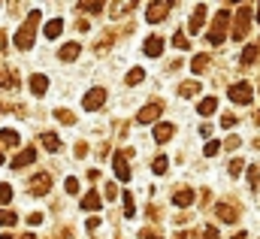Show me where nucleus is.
Returning <instances> with one entry per match:
<instances>
[{
    "mask_svg": "<svg viewBox=\"0 0 260 239\" xmlns=\"http://www.w3.org/2000/svg\"><path fill=\"white\" fill-rule=\"evenodd\" d=\"M142 236H145V239H157V236H151V233H148V230H142Z\"/></svg>",
    "mask_w": 260,
    "mask_h": 239,
    "instance_id": "nucleus-46",
    "label": "nucleus"
},
{
    "mask_svg": "<svg viewBox=\"0 0 260 239\" xmlns=\"http://www.w3.org/2000/svg\"><path fill=\"white\" fill-rule=\"evenodd\" d=\"M46 88H49V79H46L43 73H37V76H30V91H34L37 97H43V94H46Z\"/></svg>",
    "mask_w": 260,
    "mask_h": 239,
    "instance_id": "nucleus-15",
    "label": "nucleus"
},
{
    "mask_svg": "<svg viewBox=\"0 0 260 239\" xmlns=\"http://www.w3.org/2000/svg\"><path fill=\"white\" fill-rule=\"evenodd\" d=\"M167 167H170V164H167V158H164V155H157V158L151 161V170H154V176H164V173H167Z\"/></svg>",
    "mask_w": 260,
    "mask_h": 239,
    "instance_id": "nucleus-28",
    "label": "nucleus"
},
{
    "mask_svg": "<svg viewBox=\"0 0 260 239\" xmlns=\"http://www.w3.org/2000/svg\"><path fill=\"white\" fill-rule=\"evenodd\" d=\"M176 239H188V236H185V233H179V236H176Z\"/></svg>",
    "mask_w": 260,
    "mask_h": 239,
    "instance_id": "nucleus-50",
    "label": "nucleus"
},
{
    "mask_svg": "<svg viewBox=\"0 0 260 239\" xmlns=\"http://www.w3.org/2000/svg\"><path fill=\"white\" fill-rule=\"evenodd\" d=\"M200 239H221V236H218V230H215V227H203Z\"/></svg>",
    "mask_w": 260,
    "mask_h": 239,
    "instance_id": "nucleus-38",
    "label": "nucleus"
},
{
    "mask_svg": "<svg viewBox=\"0 0 260 239\" xmlns=\"http://www.w3.org/2000/svg\"><path fill=\"white\" fill-rule=\"evenodd\" d=\"M170 9H173V0H160V3H151L145 18H148L151 24H154V21H164V18L170 15Z\"/></svg>",
    "mask_w": 260,
    "mask_h": 239,
    "instance_id": "nucleus-8",
    "label": "nucleus"
},
{
    "mask_svg": "<svg viewBox=\"0 0 260 239\" xmlns=\"http://www.w3.org/2000/svg\"><path fill=\"white\" fill-rule=\"evenodd\" d=\"M61 31H64V21H61V18H52V21L46 24V37H49V40L61 37Z\"/></svg>",
    "mask_w": 260,
    "mask_h": 239,
    "instance_id": "nucleus-21",
    "label": "nucleus"
},
{
    "mask_svg": "<svg viewBox=\"0 0 260 239\" xmlns=\"http://www.w3.org/2000/svg\"><path fill=\"white\" fill-rule=\"evenodd\" d=\"M254 121H257V124H260V112H257V115H254Z\"/></svg>",
    "mask_w": 260,
    "mask_h": 239,
    "instance_id": "nucleus-51",
    "label": "nucleus"
},
{
    "mask_svg": "<svg viewBox=\"0 0 260 239\" xmlns=\"http://www.w3.org/2000/svg\"><path fill=\"white\" fill-rule=\"evenodd\" d=\"M21 239H37V236H34V233H24V236H21Z\"/></svg>",
    "mask_w": 260,
    "mask_h": 239,
    "instance_id": "nucleus-48",
    "label": "nucleus"
},
{
    "mask_svg": "<svg viewBox=\"0 0 260 239\" xmlns=\"http://www.w3.org/2000/svg\"><path fill=\"white\" fill-rule=\"evenodd\" d=\"M37 27H40V9H34L27 18H24V24L15 31V49H21V52H27L30 46H34V37H37Z\"/></svg>",
    "mask_w": 260,
    "mask_h": 239,
    "instance_id": "nucleus-1",
    "label": "nucleus"
},
{
    "mask_svg": "<svg viewBox=\"0 0 260 239\" xmlns=\"http://www.w3.org/2000/svg\"><path fill=\"white\" fill-rule=\"evenodd\" d=\"M233 239H248V236H245V233H236V236H233Z\"/></svg>",
    "mask_w": 260,
    "mask_h": 239,
    "instance_id": "nucleus-47",
    "label": "nucleus"
},
{
    "mask_svg": "<svg viewBox=\"0 0 260 239\" xmlns=\"http://www.w3.org/2000/svg\"><path fill=\"white\" fill-rule=\"evenodd\" d=\"M227 24H230V9L224 6V9L215 15V21H212V27H209V34H206V40H209L212 46H221V43L227 40Z\"/></svg>",
    "mask_w": 260,
    "mask_h": 239,
    "instance_id": "nucleus-2",
    "label": "nucleus"
},
{
    "mask_svg": "<svg viewBox=\"0 0 260 239\" xmlns=\"http://www.w3.org/2000/svg\"><path fill=\"white\" fill-rule=\"evenodd\" d=\"M197 91H200L197 82H182V85H179V94H182V97H194Z\"/></svg>",
    "mask_w": 260,
    "mask_h": 239,
    "instance_id": "nucleus-29",
    "label": "nucleus"
},
{
    "mask_svg": "<svg viewBox=\"0 0 260 239\" xmlns=\"http://www.w3.org/2000/svg\"><path fill=\"white\" fill-rule=\"evenodd\" d=\"M79 52H82V46H79V43H67L64 49L58 52V58L64 61V64H70V61H76V58H79Z\"/></svg>",
    "mask_w": 260,
    "mask_h": 239,
    "instance_id": "nucleus-13",
    "label": "nucleus"
},
{
    "mask_svg": "<svg viewBox=\"0 0 260 239\" xmlns=\"http://www.w3.org/2000/svg\"><path fill=\"white\" fill-rule=\"evenodd\" d=\"M85 155H88V145H85V142H79V145H76V158H85Z\"/></svg>",
    "mask_w": 260,
    "mask_h": 239,
    "instance_id": "nucleus-44",
    "label": "nucleus"
},
{
    "mask_svg": "<svg viewBox=\"0 0 260 239\" xmlns=\"http://www.w3.org/2000/svg\"><path fill=\"white\" fill-rule=\"evenodd\" d=\"M30 161H37V148H34V145L21 148V152H18V155L12 158V167H15V170H21V167H27Z\"/></svg>",
    "mask_w": 260,
    "mask_h": 239,
    "instance_id": "nucleus-11",
    "label": "nucleus"
},
{
    "mask_svg": "<svg viewBox=\"0 0 260 239\" xmlns=\"http://www.w3.org/2000/svg\"><path fill=\"white\" fill-rule=\"evenodd\" d=\"M82 209H100V194L97 191H88L85 200H82Z\"/></svg>",
    "mask_w": 260,
    "mask_h": 239,
    "instance_id": "nucleus-25",
    "label": "nucleus"
},
{
    "mask_svg": "<svg viewBox=\"0 0 260 239\" xmlns=\"http://www.w3.org/2000/svg\"><path fill=\"white\" fill-rule=\"evenodd\" d=\"M173 136V124H154V139L157 142H167Z\"/></svg>",
    "mask_w": 260,
    "mask_h": 239,
    "instance_id": "nucleus-22",
    "label": "nucleus"
},
{
    "mask_svg": "<svg viewBox=\"0 0 260 239\" xmlns=\"http://www.w3.org/2000/svg\"><path fill=\"white\" fill-rule=\"evenodd\" d=\"M49 188H52V176H49V173H37L34 179L27 182V191H30L34 197H46Z\"/></svg>",
    "mask_w": 260,
    "mask_h": 239,
    "instance_id": "nucleus-5",
    "label": "nucleus"
},
{
    "mask_svg": "<svg viewBox=\"0 0 260 239\" xmlns=\"http://www.w3.org/2000/svg\"><path fill=\"white\" fill-rule=\"evenodd\" d=\"M173 203H176V206H182V209H185V206H191V203H194V191H191V188L176 191V194H173Z\"/></svg>",
    "mask_w": 260,
    "mask_h": 239,
    "instance_id": "nucleus-17",
    "label": "nucleus"
},
{
    "mask_svg": "<svg viewBox=\"0 0 260 239\" xmlns=\"http://www.w3.org/2000/svg\"><path fill=\"white\" fill-rule=\"evenodd\" d=\"M85 227H88V230H97V227H100V218H97V215H91V218L85 221Z\"/></svg>",
    "mask_w": 260,
    "mask_h": 239,
    "instance_id": "nucleus-41",
    "label": "nucleus"
},
{
    "mask_svg": "<svg viewBox=\"0 0 260 239\" xmlns=\"http://www.w3.org/2000/svg\"><path fill=\"white\" fill-rule=\"evenodd\" d=\"M12 200V188L9 185H0V203H9Z\"/></svg>",
    "mask_w": 260,
    "mask_h": 239,
    "instance_id": "nucleus-36",
    "label": "nucleus"
},
{
    "mask_svg": "<svg viewBox=\"0 0 260 239\" xmlns=\"http://www.w3.org/2000/svg\"><path fill=\"white\" fill-rule=\"evenodd\" d=\"M18 142H21V139H18V133H15V130H9V127H3V130H0V145L15 148Z\"/></svg>",
    "mask_w": 260,
    "mask_h": 239,
    "instance_id": "nucleus-19",
    "label": "nucleus"
},
{
    "mask_svg": "<svg viewBox=\"0 0 260 239\" xmlns=\"http://www.w3.org/2000/svg\"><path fill=\"white\" fill-rule=\"evenodd\" d=\"M227 97H230L233 103L245 106V103H251V97H254V88H251L248 82H236L233 88H227Z\"/></svg>",
    "mask_w": 260,
    "mask_h": 239,
    "instance_id": "nucleus-4",
    "label": "nucleus"
},
{
    "mask_svg": "<svg viewBox=\"0 0 260 239\" xmlns=\"http://www.w3.org/2000/svg\"><path fill=\"white\" fill-rule=\"evenodd\" d=\"M215 215H218L221 221H227V224H233V221L239 218V212H236L233 203H218V206H215Z\"/></svg>",
    "mask_w": 260,
    "mask_h": 239,
    "instance_id": "nucleus-12",
    "label": "nucleus"
},
{
    "mask_svg": "<svg viewBox=\"0 0 260 239\" xmlns=\"http://www.w3.org/2000/svg\"><path fill=\"white\" fill-rule=\"evenodd\" d=\"M257 58H260V46H257V43H251V46H245V49H242V67H251Z\"/></svg>",
    "mask_w": 260,
    "mask_h": 239,
    "instance_id": "nucleus-18",
    "label": "nucleus"
},
{
    "mask_svg": "<svg viewBox=\"0 0 260 239\" xmlns=\"http://www.w3.org/2000/svg\"><path fill=\"white\" fill-rule=\"evenodd\" d=\"M206 15H209V6H206V3H200V6L194 9V15H191V24H188V27H191V34H200V31H203Z\"/></svg>",
    "mask_w": 260,
    "mask_h": 239,
    "instance_id": "nucleus-10",
    "label": "nucleus"
},
{
    "mask_svg": "<svg viewBox=\"0 0 260 239\" xmlns=\"http://www.w3.org/2000/svg\"><path fill=\"white\" fill-rule=\"evenodd\" d=\"M191 70H194L197 76H200V73H206V70H209V55H194V61H191Z\"/></svg>",
    "mask_w": 260,
    "mask_h": 239,
    "instance_id": "nucleus-24",
    "label": "nucleus"
},
{
    "mask_svg": "<svg viewBox=\"0 0 260 239\" xmlns=\"http://www.w3.org/2000/svg\"><path fill=\"white\" fill-rule=\"evenodd\" d=\"M0 164H3V155H0Z\"/></svg>",
    "mask_w": 260,
    "mask_h": 239,
    "instance_id": "nucleus-53",
    "label": "nucleus"
},
{
    "mask_svg": "<svg viewBox=\"0 0 260 239\" xmlns=\"http://www.w3.org/2000/svg\"><path fill=\"white\" fill-rule=\"evenodd\" d=\"M64 188H67V194H79V179H73V176H70V179L64 182Z\"/></svg>",
    "mask_w": 260,
    "mask_h": 239,
    "instance_id": "nucleus-35",
    "label": "nucleus"
},
{
    "mask_svg": "<svg viewBox=\"0 0 260 239\" xmlns=\"http://www.w3.org/2000/svg\"><path fill=\"white\" fill-rule=\"evenodd\" d=\"M103 9H106V6L97 3V0H94V3H79V12H91V15H94V12H103Z\"/></svg>",
    "mask_w": 260,
    "mask_h": 239,
    "instance_id": "nucleus-30",
    "label": "nucleus"
},
{
    "mask_svg": "<svg viewBox=\"0 0 260 239\" xmlns=\"http://www.w3.org/2000/svg\"><path fill=\"white\" fill-rule=\"evenodd\" d=\"M27 224H30V227L43 224V215H40V212H30V215H27Z\"/></svg>",
    "mask_w": 260,
    "mask_h": 239,
    "instance_id": "nucleus-39",
    "label": "nucleus"
},
{
    "mask_svg": "<svg viewBox=\"0 0 260 239\" xmlns=\"http://www.w3.org/2000/svg\"><path fill=\"white\" fill-rule=\"evenodd\" d=\"M173 46H176V49H182V52H185V49H191V40H188V37H185V34H182V31H176V34H173Z\"/></svg>",
    "mask_w": 260,
    "mask_h": 239,
    "instance_id": "nucleus-27",
    "label": "nucleus"
},
{
    "mask_svg": "<svg viewBox=\"0 0 260 239\" xmlns=\"http://www.w3.org/2000/svg\"><path fill=\"white\" fill-rule=\"evenodd\" d=\"M124 215H127V218H133V215H136V203H133L130 191H124Z\"/></svg>",
    "mask_w": 260,
    "mask_h": 239,
    "instance_id": "nucleus-31",
    "label": "nucleus"
},
{
    "mask_svg": "<svg viewBox=\"0 0 260 239\" xmlns=\"http://www.w3.org/2000/svg\"><path fill=\"white\" fill-rule=\"evenodd\" d=\"M215 109H218V100H215V97H206V100H200V106H197V112H200L203 118H209Z\"/></svg>",
    "mask_w": 260,
    "mask_h": 239,
    "instance_id": "nucleus-20",
    "label": "nucleus"
},
{
    "mask_svg": "<svg viewBox=\"0 0 260 239\" xmlns=\"http://www.w3.org/2000/svg\"><path fill=\"white\" fill-rule=\"evenodd\" d=\"M0 224L3 227H12V224H18V215L12 209H0Z\"/></svg>",
    "mask_w": 260,
    "mask_h": 239,
    "instance_id": "nucleus-26",
    "label": "nucleus"
},
{
    "mask_svg": "<svg viewBox=\"0 0 260 239\" xmlns=\"http://www.w3.org/2000/svg\"><path fill=\"white\" fill-rule=\"evenodd\" d=\"M242 173V161H230V176H239Z\"/></svg>",
    "mask_w": 260,
    "mask_h": 239,
    "instance_id": "nucleus-40",
    "label": "nucleus"
},
{
    "mask_svg": "<svg viewBox=\"0 0 260 239\" xmlns=\"http://www.w3.org/2000/svg\"><path fill=\"white\" fill-rule=\"evenodd\" d=\"M106 103V88H91L88 94H85V100H82V106L88 109V112H94V109H100Z\"/></svg>",
    "mask_w": 260,
    "mask_h": 239,
    "instance_id": "nucleus-7",
    "label": "nucleus"
},
{
    "mask_svg": "<svg viewBox=\"0 0 260 239\" xmlns=\"http://www.w3.org/2000/svg\"><path fill=\"white\" fill-rule=\"evenodd\" d=\"M257 182H260V170H257V167H251V170H248V185H251V188H257Z\"/></svg>",
    "mask_w": 260,
    "mask_h": 239,
    "instance_id": "nucleus-37",
    "label": "nucleus"
},
{
    "mask_svg": "<svg viewBox=\"0 0 260 239\" xmlns=\"http://www.w3.org/2000/svg\"><path fill=\"white\" fill-rule=\"evenodd\" d=\"M248 27H251V6L242 3L239 12H236V27H233V40H245L248 37Z\"/></svg>",
    "mask_w": 260,
    "mask_h": 239,
    "instance_id": "nucleus-3",
    "label": "nucleus"
},
{
    "mask_svg": "<svg viewBox=\"0 0 260 239\" xmlns=\"http://www.w3.org/2000/svg\"><path fill=\"white\" fill-rule=\"evenodd\" d=\"M3 49H6V34H0V55H3Z\"/></svg>",
    "mask_w": 260,
    "mask_h": 239,
    "instance_id": "nucleus-45",
    "label": "nucleus"
},
{
    "mask_svg": "<svg viewBox=\"0 0 260 239\" xmlns=\"http://www.w3.org/2000/svg\"><path fill=\"white\" fill-rule=\"evenodd\" d=\"M218 152H221V142H218V139H212V142H206V148H203V155H206V158H215Z\"/></svg>",
    "mask_w": 260,
    "mask_h": 239,
    "instance_id": "nucleus-33",
    "label": "nucleus"
},
{
    "mask_svg": "<svg viewBox=\"0 0 260 239\" xmlns=\"http://www.w3.org/2000/svg\"><path fill=\"white\" fill-rule=\"evenodd\" d=\"M233 124H236V115H224V118H221V127H224V130L233 127Z\"/></svg>",
    "mask_w": 260,
    "mask_h": 239,
    "instance_id": "nucleus-42",
    "label": "nucleus"
},
{
    "mask_svg": "<svg viewBox=\"0 0 260 239\" xmlns=\"http://www.w3.org/2000/svg\"><path fill=\"white\" fill-rule=\"evenodd\" d=\"M257 21H260V3H257Z\"/></svg>",
    "mask_w": 260,
    "mask_h": 239,
    "instance_id": "nucleus-52",
    "label": "nucleus"
},
{
    "mask_svg": "<svg viewBox=\"0 0 260 239\" xmlns=\"http://www.w3.org/2000/svg\"><path fill=\"white\" fill-rule=\"evenodd\" d=\"M160 112H164V103H160V100H154V103H145V106L139 109L136 121H139V124H151V121L157 118Z\"/></svg>",
    "mask_w": 260,
    "mask_h": 239,
    "instance_id": "nucleus-9",
    "label": "nucleus"
},
{
    "mask_svg": "<svg viewBox=\"0 0 260 239\" xmlns=\"http://www.w3.org/2000/svg\"><path fill=\"white\" fill-rule=\"evenodd\" d=\"M160 52H164V37H148V40H145V55L157 58Z\"/></svg>",
    "mask_w": 260,
    "mask_h": 239,
    "instance_id": "nucleus-14",
    "label": "nucleus"
},
{
    "mask_svg": "<svg viewBox=\"0 0 260 239\" xmlns=\"http://www.w3.org/2000/svg\"><path fill=\"white\" fill-rule=\"evenodd\" d=\"M127 158H130V152H115V158H112V167H115V176L121 182H130V164H127Z\"/></svg>",
    "mask_w": 260,
    "mask_h": 239,
    "instance_id": "nucleus-6",
    "label": "nucleus"
},
{
    "mask_svg": "<svg viewBox=\"0 0 260 239\" xmlns=\"http://www.w3.org/2000/svg\"><path fill=\"white\" fill-rule=\"evenodd\" d=\"M43 148H46V152H61V136L52 133V130H46V133H43Z\"/></svg>",
    "mask_w": 260,
    "mask_h": 239,
    "instance_id": "nucleus-16",
    "label": "nucleus"
},
{
    "mask_svg": "<svg viewBox=\"0 0 260 239\" xmlns=\"http://www.w3.org/2000/svg\"><path fill=\"white\" fill-rule=\"evenodd\" d=\"M0 239H12V236H9V233H3V236H0Z\"/></svg>",
    "mask_w": 260,
    "mask_h": 239,
    "instance_id": "nucleus-49",
    "label": "nucleus"
},
{
    "mask_svg": "<svg viewBox=\"0 0 260 239\" xmlns=\"http://www.w3.org/2000/svg\"><path fill=\"white\" fill-rule=\"evenodd\" d=\"M55 115H58V118L64 121V124H76V115H73V112H70V109H58V112H55Z\"/></svg>",
    "mask_w": 260,
    "mask_h": 239,
    "instance_id": "nucleus-34",
    "label": "nucleus"
},
{
    "mask_svg": "<svg viewBox=\"0 0 260 239\" xmlns=\"http://www.w3.org/2000/svg\"><path fill=\"white\" fill-rule=\"evenodd\" d=\"M15 85H18V76H15V73H9V70H3V73H0V88L12 91Z\"/></svg>",
    "mask_w": 260,
    "mask_h": 239,
    "instance_id": "nucleus-23",
    "label": "nucleus"
},
{
    "mask_svg": "<svg viewBox=\"0 0 260 239\" xmlns=\"http://www.w3.org/2000/svg\"><path fill=\"white\" fill-rule=\"evenodd\" d=\"M118 197V188L115 185H106V200H115Z\"/></svg>",
    "mask_w": 260,
    "mask_h": 239,
    "instance_id": "nucleus-43",
    "label": "nucleus"
},
{
    "mask_svg": "<svg viewBox=\"0 0 260 239\" xmlns=\"http://www.w3.org/2000/svg\"><path fill=\"white\" fill-rule=\"evenodd\" d=\"M142 79H145V73H142L139 67H133V70H130V73H127V85H139Z\"/></svg>",
    "mask_w": 260,
    "mask_h": 239,
    "instance_id": "nucleus-32",
    "label": "nucleus"
}]
</instances>
